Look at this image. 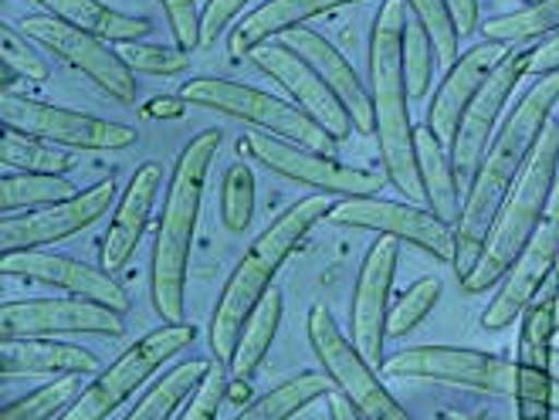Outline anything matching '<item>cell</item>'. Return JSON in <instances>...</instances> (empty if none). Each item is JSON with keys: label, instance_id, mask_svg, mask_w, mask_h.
Returning a JSON list of instances; mask_svg holds the SVG:
<instances>
[{"label": "cell", "instance_id": "obj_20", "mask_svg": "<svg viewBox=\"0 0 559 420\" xmlns=\"http://www.w3.org/2000/svg\"><path fill=\"white\" fill-rule=\"evenodd\" d=\"M0 272L8 278H24V281H41L55 285L61 292L75 299H88L98 305H109L116 312H129V296L122 285L112 278V272L85 265L72 254H58L48 248H27V251H4L0 254Z\"/></svg>", "mask_w": 559, "mask_h": 420}, {"label": "cell", "instance_id": "obj_23", "mask_svg": "<svg viewBox=\"0 0 559 420\" xmlns=\"http://www.w3.org/2000/svg\"><path fill=\"white\" fill-rule=\"evenodd\" d=\"M506 51H509V45L481 41V45L468 48L444 72V82L438 85L431 106H427V122H424L444 146H451L457 125H462V116L468 112L472 99L485 85V79L491 75V69H496V64L506 58Z\"/></svg>", "mask_w": 559, "mask_h": 420}, {"label": "cell", "instance_id": "obj_21", "mask_svg": "<svg viewBox=\"0 0 559 420\" xmlns=\"http://www.w3.org/2000/svg\"><path fill=\"white\" fill-rule=\"evenodd\" d=\"M248 58L254 61V69H261L269 79H275L292 95V103L299 106L309 119H316L336 143H343L349 133H356L349 112L333 95V88H329L312 64L302 55H295L285 41L261 45Z\"/></svg>", "mask_w": 559, "mask_h": 420}, {"label": "cell", "instance_id": "obj_5", "mask_svg": "<svg viewBox=\"0 0 559 420\" xmlns=\"http://www.w3.org/2000/svg\"><path fill=\"white\" fill-rule=\"evenodd\" d=\"M556 180H559V122H549L543 129V136L530 156V164H525L522 177L515 180L509 201L502 204L496 224H491L488 241L478 254L475 268L465 278H457L465 296L491 292V288L509 275L522 248L539 231L549 197L556 190Z\"/></svg>", "mask_w": 559, "mask_h": 420}, {"label": "cell", "instance_id": "obj_11", "mask_svg": "<svg viewBox=\"0 0 559 420\" xmlns=\"http://www.w3.org/2000/svg\"><path fill=\"white\" fill-rule=\"evenodd\" d=\"M27 41L38 48H48L55 58H61L69 69L85 75L92 85L103 88L116 103H133L136 99V72L129 69L119 45L88 35L82 27L64 24L51 14H31L14 24Z\"/></svg>", "mask_w": 559, "mask_h": 420}, {"label": "cell", "instance_id": "obj_17", "mask_svg": "<svg viewBox=\"0 0 559 420\" xmlns=\"http://www.w3.org/2000/svg\"><path fill=\"white\" fill-rule=\"evenodd\" d=\"M556 268H559V180H556V190L549 197L539 231L522 248L515 265L502 278V288L491 296L488 309L481 312V329H488V333L509 329Z\"/></svg>", "mask_w": 559, "mask_h": 420}, {"label": "cell", "instance_id": "obj_2", "mask_svg": "<svg viewBox=\"0 0 559 420\" xmlns=\"http://www.w3.org/2000/svg\"><path fill=\"white\" fill-rule=\"evenodd\" d=\"M411 11L404 0H380L370 31V99H373V140L386 180L411 204H424L417 170V125L411 122V92L404 79V24Z\"/></svg>", "mask_w": 559, "mask_h": 420}, {"label": "cell", "instance_id": "obj_51", "mask_svg": "<svg viewBox=\"0 0 559 420\" xmlns=\"http://www.w3.org/2000/svg\"><path fill=\"white\" fill-rule=\"evenodd\" d=\"M556 326H559V302H556Z\"/></svg>", "mask_w": 559, "mask_h": 420}, {"label": "cell", "instance_id": "obj_35", "mask_svg": "<svg viewBox=\"0 0 559 420\" xmlns=\"http://www.w3.org/2000/svg\"><path fill=\"white\" fill-rule=\"evenodd\" d=\"M82 394V376H61L11 400L0 420H58Z\"/></svg>", "mask_w": 559, "mask_h": 420}, {"label": "cell", "instance_id": "obj_45", "mask_svg": "<svg viewBox=\"0 0 559 420\" xmlns=\"http://www.w3.org/2000/svg\"><path fill=\"white\" fill-rule=\"evenodd\" d=\"M552 72H559V31L536 45V58H533V69H530V75H539V79L552 75Z\"/></svg>", "mask_w": 559, "mask_h": 420}, {"label": "cell", "instance_id": "obj_27", "mask_svg": "<svg viewBox=\"0 0 559 420\" xmlns=\"http://www.w3.org/2000/svg\"><path fill=\"white\" fill-rule=\"evenodd\" d=\"M41 4L51 17L82 27L88 35H98L112 45H136L140 38H146L153 24L146 17H133V14H122L103 0H35Z\"/></svg>", "mask_w": 559, "mask_h": 420}, {"label": "cell", "instance_id": "obj_29", "mask_svg": "<svg viewBox=\"0 0 559 420\" xmlns=\"http://www.w3.org/2000/svg\"><path fill=\"white\" fill-rule=\"evenodd\" d=\"M211 360H187L163 373L150 391L136 400V407L126 413V420H177L187 400L201 391V383L211 373Z\"/></svg>", "mask_w": 559, "mask_h": 420}, {"label": "cell", "instance_id": "obj_44", "mask_svg": "<svg viewBox=\"0 0 559 420\" xmlns=\"http://www.w3.org/2000/svg\"><path fill=\"white\" fill-rule=\"evenodd\" d=\"M248 4H251V0H207V4H204V14H201V24H204V48L214 45L221 31H224L227 24H231V21H238L241 11H245Z\"/></svg>", "mask_w": 559, "mask_h": 420}, {"label": "cell", "instance_id": "obj_38", "mask_svg": "<svg viewBox=\"0 0 559 420\" xmlns=\"http://www.w3.org/2000/svg\"><path fill=\"white\" fill-rule=\"evenodd\" d=\"M435 41L431 35L424 31V24L411 14L404 24V79H407V92H411V103H420L427 88H431L435 79Z\"/></svg>", "mask_w": 559, "mask_h": 420}, {"label": "cell", "instance_id": "obj_16", "mask_svg": "<svg viewBox=\"0 0 559 420\" xmlns=\"http://www.w3.org/2000/svg\"><path fill=\"white\" fill-rule=\"evenodd\" d=\"M122 312L88 299H21L0 305V339L21 336H122Z\"/></svg>", "mask_w": 559, "mask_h": 420}, {"label": "cell", "instance_id": "obj_37", "mask_svg": "<svg viewBox=\"0 0 559 420\" xmlns=\"http://www.w3.org/2000/svg\"><path fill=\"white\" fill-rule=\"evenodd\" d=\"M254 217V170L238 159L224 170L221 180V220L231 235L248 231V224Z\"/></svg>", "mask_w": 559, "mask_h": 420}, {"label": "cell", "instance_id": "obj_24", "mask_svg": "<svg viewBox=\"0 0 559 420\" xmlns=\"http://www.w3.org/2000/svg\"><path fill=\"white\" fill-rule=\"evenodd\" d=\"M159 183H163L159 164H143V167H136L133 177H129L122 197L112 211V224L103 238V248H98V262H103L106 272H119L129 257L136 254V248L146 235L153 204L159 197Z\"/></svg>", "mask_w": 559, "mask_h": 420}, {"label": "cell", "instance_id": "obj_26", "mask_svg": "<svg viewBox=\"0 0 559 420\" xmlns=\"http://www.w3.org/2000/svg\"><path fill=\"white\" fill-rule=\"evenodd\" d=\"M349 4H364V0H265V4L254 8L251 14H245L235 24L227 48H231V58L238 61V58L251 55L254 48L288 35V31L306 27V21L349 8Z\"/></svg>", "mask_w": 559, "mask_h": 420}, {"label": "cell", "instance_id": "obj_43", "mask_svg": "<svg viewBox=\"0 0 559 420\" xmlns=\"http://www.w3.org/2000/svg\"><path fill=\"white\" fill-rule=\"evenodd\" d=\"M227 373H224V363H214L207 380L201 383V391H197L187 407L177 413V420H217L221 413V404L227 400Z\"/></svg>", "mask_w": 559, "mask_h": 420}, {"label": "cell", "instance_id": "obj_28", "mask_svg": "<svg viewBox=\"0 0 559 420\" xmlns=\"http://www.w3.org/2000/svg\"><path fill=\"white\" fill-rule=\"evenodd\" d=\"M414 140H417V170H420V187H424L427 211H435L448 224H457L462 204H457V177H454V167H451L448 146L427 125H417Z\"/></svg>", "mask_w": 559, "mask_h": 420}, {"label": "cell", "instance_id": "obj_31", "mask_svg": "<svg viewBox=\"0 0 559 420\" xmlns=\"http://www.w3.org/2000/svg\"><path fill=\"white\" fill-rule=\"evenodd\" d=\"M282 315H285V299L278 288H272V292L258 302V309L251 312L248 326L235 346V357L231 363H227V373H231V380H251L258 373V367L265 363L269 349L278 336V326H282Z\"/></svg>", "mask_w": 559, "mask_h": 420}, {"label": "cell", "instance_id": "obj_10", "mask_svg": "<svg viewBox=\"0 0 559 420\" xmlns=\"http://www.w3.org/2000/svg\"><path fill=\"white\" fill-rule=\"evenodd\" d=\"M0 119L8 129L38 136L61 149H85V153H119L136 146V129L112 119H98L88 112H75L55 103L27 99V95L4 92L0 95Z\"/></svg>", "mask_w": 559, "mask_h": 420}, {"label": "cell", "instance_id": "obj_7", "mask_svg": "<svg viewBox=\"0 0 559 420\" xmlns=\"http://www.w3.org/2000/svg\"><path fill=\"white\" fill-rule=\"evenodd\" d=\"M193 339L197 329L190 322H163L153 333L140 336L103 373H95L92 383L82 386L79 400L58 420H109L153 373H159L174 357H180Z\"/></svg>", "mask_w": 559, "mask_h": 420}, {"label": "cell", "instance_id": "obj_9", "mask_svg": "<svg viewBox=\"0 0 559 420\" xmlns=\"http://www.w3.org/2000/svg\"><path fill=\"white\" fill-rule=\"evenodd\" d=\"M559 302V268L533 296L519 315V360H515V420H552L556 413V376H552V339Z\"/></svg>", "mask_w": 559, "mask_h": 420}, {"label": "cell", "instance_id": "obj_1", "mask_svg": "<svg viewBox=\"0 0 559 420\" xmlns=\"http://www.w3.org/2000/svg\"><path fill=\"white\" fill-rule=\"evenodd\" d=\"M556 103H559V72L536 79V85L522 95V103L512 109V116L499 125L496 140L488 143L475 177L468 180L465 204L454 224V235H457L454 272H457V278H465L475 268L478 254L488 241L491 224H496L515 180L522 177L525 164H530L543 129L552 122L549 116H552Z\"/></svg>", "mask_w": 559, "mask_h": 420}, {"label": "cell", "instance_id": "obj_48", "mask_svg": "<svg viewBox=\"0 0 559 420\" xmlns=\"http://www.w3.org/2000/svg\"><path fill=\"white\" fill-rule=\"evenodd\" d=\"M329 417L333 420H359V413L349 407V400L343 394H329Z\"/></svg>", "mask_w": 559, "mask_h": 420}, {"label": "cell", "instance_id": "obj_30", "mask_svg": "<svg viewBox=\"0 0 559 420\" xmlns=\"http://www.w3.org/2000/svg\"><path fill=\"white\" fill-rule=\"evenodd\" d=\"M329 376L306 370V373H295L288 380H282L278 386H272L269 394L251 397L231 420H292L299 417L302 410H309L316 400L329 397Z\"/></svg>", "mask_w": 559, "mask_h": 420}, {"label": "cell", "instance_id": "obj_14", "mask_svg": "<svg viewBox=\"0 0 559 420\" xmlns=\"http://www.w3.org/2000/svg\"><path fill=\"white\" fill-rule=\"evenodd\" d=\"M329 224H340V228H356V231H377L383 238H397L424 254L438 257V262L454 268L457 257V235L454 224L441 220L435 211H424L420 204L411 201H383L377 197H346L336 201L333 211L325 217Z\"/></svg>", "mask_w": 559, "mask_h": 420}, {"label": "cell", "instance_id": "obj_39", "mask_svg": "<svg viewBox=\"0 0 559 420\" xmlns=\"http://www.w3.org/2000/svg\"><path fill=\"white\" fill-rule=\"evenodd\" d=\"M407 11L424 24V31L431 35L435 41V55H438V64L448 72L451 64L462 58V35H457V27L451 21V11L444 0H404Z\"/></svg>", "mask_w": 559, "mask_h": 420}, {"label": "cell", "instance_id": "obj_46", "mask_svg": "<svg viewBox=\"0 0 559 420\" xmlns=\"http://www.w3.org/2000/svg\"><path fill=\"white\" fill-rule=\"evenodd\" d=\"M448 11H451V21L457 27V35H472L478 27V0H444Z\"/></svg>", "mask_w": 559, "mask_h": 420}, {"label": "cell", "instance_id": "obj_8", "mask_svg": "<svg viewBox=\"0 0 559 420\" xmlns=\"http://www.w3.org/2000/svg\"><path fill=\"white\" fill-rule=\"evenodd\" d=\"M306 336L329 383L349 400L359 420H417L397 397L386 391L377 367L353 346V339L336 326L333 312L312 305L306 315Z\"/></svg>", "mask_w": 559, "mask_h": 420}, {"label": "cell", "instance_id": "obj_36", "mask_svg": "<svg viewBox=\"0 0 559 420\" xmlns=\"http://www.w3.org/2000/svg\"><path fill=\"white\" fill-rule=\"evenodd\" d=\"M444 285L435 275H424L414 285H407V292L390 305V319H386V339H404L407 333H414L420 322L435 312V305L441 302Z\"/></svg>", "mask_w": 559, "mask_h": 420}, {"label": "cell", "instance_id": "obj_52", "mask_svg": "<svg viewBox=\"0 0 559 420\" xmlns=\"http://www.w3.org/2000/svg\"><path fill=\"white\" fill-rule=\"evenodd\" d=\"M525 4H536V0H525Z\"/></svg>", "mask_w": 559, "mask_h": 420}, {"label": "cell", "instance_id": "obj_42", "mask_svg": "<svg viewBox=\"0 0 559 420\" xmlns=\"http://www.w3.org/2000/svg\"><path fill=\"white\" fill-rule=\"evenodd\" d=\"M163 4V14H167V24L177 38V48L183 51H197L204 48V24H201V8H197V0H159Z\"/></svg>", "mask_w": 559, "mask_h": 420}, {"label": "cell", "instance_id": "obj_4", "mask_svg": "<svg viewBox=\"0 0 559 420\" xmlns=\"http://www.w3.org/2000/svg\"><path fill=\"white\" fill-rule=\"evenodd\" d=\"M329 211H333V197L312 193V197H302L292 207H285L269 228L251 241L238 268L231 272V278H227L224 292L217 296V305L211 315V352L217 363H224V367L231 363L235 346L248 326L251 312L275 288V275L292 257V251L306 241V235L319 220L329 217Z\"/></svg>", "mask_w": 559, "mask_h": 420}, {"label": "cell", "instance_id": "obj_3", "mask_svg": "<svg viewBox=\"0 0 559 420\" xmlns=\"http://www.w3.org/2000/svg\"><path fill=\"white\" fill-rule=\"evenodd\" d=\"M221 129H204L193 136L174 164L167 197H163V214L156 224L153 241V265H150V299L163 322H183L187 312V272L197 220H201L204 183L211 164L221 149Z\"/></svg>", "mask_w": 559, "mask_h": 420}, {"label": "cell", "instance_id": "obj_18", "mask_svg": "<svg viewBox=\"0 0 559 420\" xmlns=\"http://www.w3.org/2000/svg\"><path fill=\"white\" fill-rule=\"evenodd\" d=\"M112 197H116V180L106 177L79 190L69 201H58L51 207L27 211V214H11L0 220V248L27 251V248H51L64 238H75L79 231L106 217Z\"/></svg>", "mask_w": 559, "mask_h": 420}, {"label": "cell", "instance_id": "obj_32", "mask_svg": "<svg viewBox=\"0 0 559 420\" xmlns=\"http://www.w3.org/2000/svg\"><path fill=\"white\" fill-rule=\"evenodd\" d=\"M0 164L17 173L64 177L75 170V156L55 143H45L38 136H27V133H17V129L4 125V136H0Z\"/></svg>", "mask_w": 559, "mask_h": 420}, {"label": "cell", "instance_id": "obj_49", "mask_svg": "<svg viewBox=\"0 0 559 420\" xmlns=\"http://www.w3.org/2000/svg\"><path fill=\"white\" fill-rule=\"evenodd\" d=\"M444 420H478V417H472V413H457V410H448V413H444Z\"/></svg>", "mask_w": 559, "mask_h": 420}, {"label": "cell", "instance_id": "obj_25", "mask_svg": "<svg viewBox=\"0 0 559 420\" xmlns=\"http://www.w3.org/2000/svg\"><path fill=\"white\" fill-rule=\"evenodd\" d=\"M0 373L4 376H95L103 373L95 352L61 343L58 336H21L0 339Z\"/></svg>", "mask_w": 559, "mask_h": 420}, {"label": "cell", "instance_id": "obj_50", "mask_svg": "<svg viewBox=\"0 0 559 420\" xmlns=\"http://www.w3.org/2000/svg\"><path fill=\"white\" fill-rule=\"evenodd\" d=\"M552 376L559 380V349H552Z\"/></svg>", "mask_w": 559, "mask_h": 420}, {"label": "cell", "instance_id": "obj_34", "mask_svg": "<svg viewBox=\"0 0 559 420\" xmlns=\"http://www.w3.org/2000/svg\"><path fill=\"white\" fill-rule=\"evenodd\" d=\"M75 183L69 177H51V173H8L0 180V211L4 217L17 211H41L58 201L75 197Z\"/></svg>", "mask_w": 559, "mask_h": 420}, {"label": "cell", "instance_id": "obj_15", "mask_svg": "<svg viewBox=\"0 0 559 420\" xmlns=\"http://www.w3.org/2000/svg\"><path fill=\"white\" fill-rule=\"evenodd\" d=\"M536 58V45H515L506 51V58L491 69V75L485 79V85L478 88V95L472 99L468 112L462 116V125L448 146L451 153V167L457 180H472L481 156L488 149V143L499 133V116L506 109V103L512 99L515 85L530 75Z\"/></svg>", "mask_w": 559, "mask_h": 420}, {"label": "cell", "instance_id": "obj_6", "mask_svg": "<svg viewBox=\"0 0 559 420\" xmlns=\"http://www.w3.org/2000/svg\"><path fill=\"white\" fill-rule=\"evenodd\" d=\"M180 99L190 106L241 119V122L254 125V133H265V136H275V140H285L295 146L336 156V140L329 136L316 119H309L295 103H285L265 88H254V85H245L235 79L197 75L180 88Z\"/></svg>", "mask_w": 559, "mask_h": 420}, {"label": "cell", "instance_id": "obj_13", "mask_svg": "<svg viewBox=\"0 0 559 420\" xmlns=\"http://www.w3.org/2000/svg\"><path fill=\"white\" fill-rule=\"evenodd\" d=\"M241 153H248L254 164L269 167L272 173L292 180V183H306L325 197H377L383 190L386 173H373L364 167H349L343 159L319 153V149H306V146H295L265 133H251L238 143Z\"/></svg>", "mask_w": 559, "mask_h": 420}, {"label": "cell", "instance_id": "obj_33", "mask_svg": "<svg viewBox=\"0 0 559 420\" xmlns=\"http://www.w3.org/2000/svg\"><path fill=\"white\" fill-rule=\"evenodd\" d=\"M559 31V0H536V4H525L512 14L491 17L481 24L485 41H499V45H533L539 38H549Z\"/></svg>", "mask_w": 559, "mask_h": 420}, {"label": "cell", "instance_id": "obj_41", "mask_svg": "<svg viewBox=\"0 0 559 420\" xmlns=\"http://www.w3.org/2000/svg\"><path fill=\"white\" fill-rule=\"evenodd\" d=\"M126 64L140 75H153V79H174L183 75L190 69V51L183 48H167V45H119Z\"/></svg>", "mask_w": 559, "mask_h": 420}, {"label": "cell", "instance_id": "obj_12", "mask_svg": "<svg viewBox=\"0 0 559 420\" xmlns=\"http://www.w3.org/2000/svg\"><path fill=\"white\" fill-rule=\"evenodd\" d=\"M380 373L404 380H431L448 386H468L488 397H515V363L506 357L468 346H407L383 360Z\"/></svg>", "mask_w": 559, "mask_h": 420}, {"label": "cell", "instance_id": "obj_19", "mask_svg": "<svg viewBox=\"0 0 559 420\" xmlns=\"http://www.w3.org/2000/svg\"><path fill=\"white\" fill-rule=\"evenodd\" d=\"M401 262L397 238H377L356 272L353 302H349V339L364 357L380 370L383 367V343H386V319H390V292L393 275Z\"/></svg>", "mask_w": 559, "mask_h": 420}, {"label": "cell", "instance_id": "obj_40", "mask_svg": "<svg viewBox=\"0 0 559 420\" xmlns=\"http://www.w3.org/2000/svg\"><path fill=\"white\" fill-rule=\"evenodd\" d=\"M0 55H4V92H11L14 79L45 82L48 61L35 51V41H27L14 24L0 27Z\"/></svg>", "mask_w": 559, "mask_h": 420}, {"label": "cell", "instance_id": "obj_47", "mask_svg": "<svg viewBox=\"0 0 559 420\" xmlns=\"http://www.w3.org/2000/svg\"><path fill=\"white\" fill-rule=\"evenodd\" d=\"M187 109V103H180V95H156V99L146 106V116H180Z\"/></svg>", "mask_w": 559, "mask_h": 420}, {"label": "cell", "instance_id": "obj_22", "mask_svg": "<svg viewBox=\"0 0 559 420\" xmlns=\"http://www.w3.org/2000/svg\"><path fill=\"white\" fill-rule=\"evenodd\" d=\"M278 41H285L295 55H302L312 69L319 72V79L333 88V95L343 103V109L349 112L353 119V129L364 136H373V99H370V85L356 75V69L349 64V58L329 41L322 38L319 31L312 27H295L288 35H282Z\"/></svg>", "mask_w": 559, "mask_h": 420}]
</instances>
